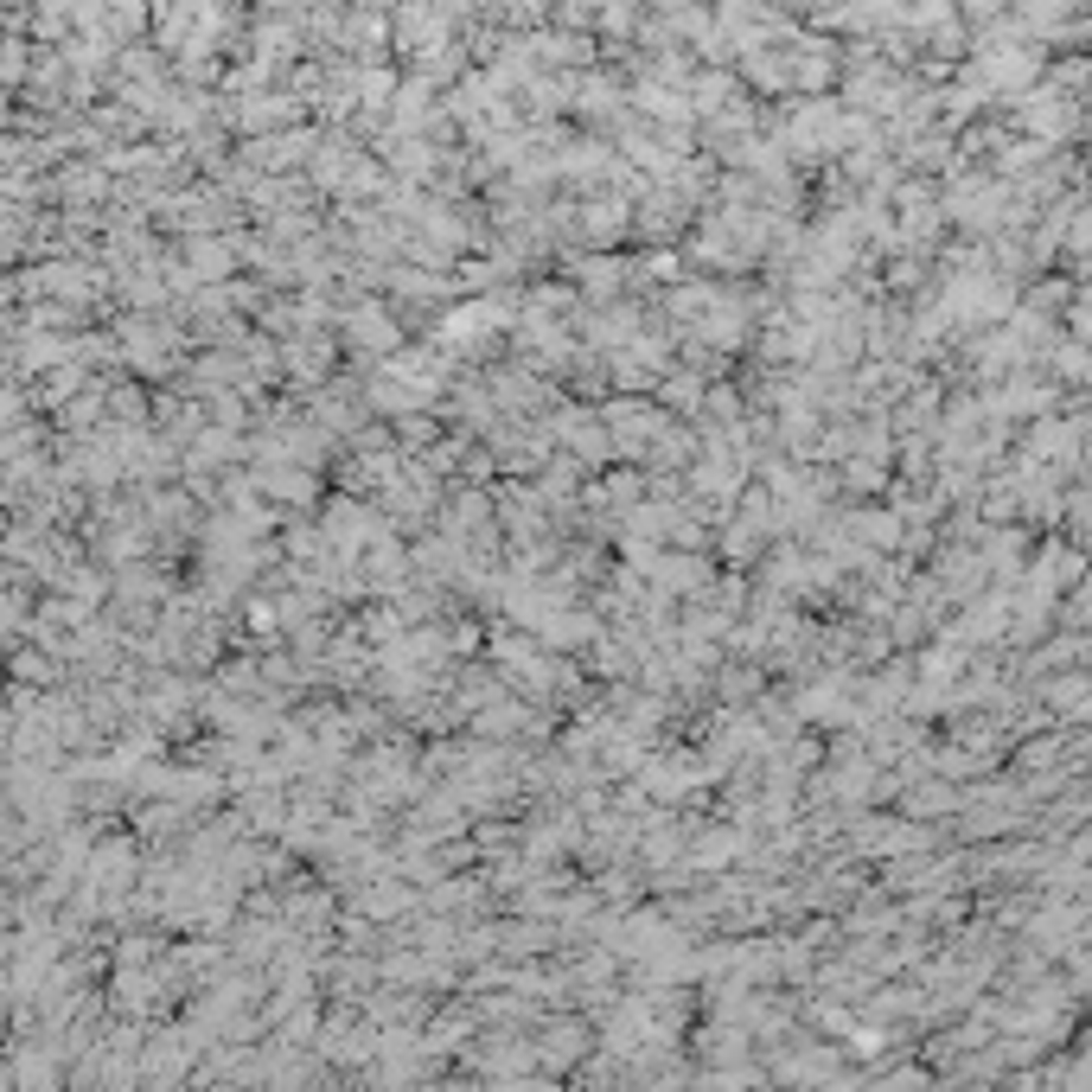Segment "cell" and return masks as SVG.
Listing matches in <instances>:
<instances>
[{
	"instance_id": "1",
	"label": "cell",
	"mask_w": 1092,
	"mask_h": 1092,
	"mask_svg": "<svg viewBox=\"0 0 1092 1092\" xmlns=\"http://www.w3.org/2000/svg\"><path fill=\"white\" fill-rule=\"evenodd\" d=\"M345 332H352L358 352H390V345H397V320L377 314V301H358L352 314H345Z\"/></svg>"
},
{
	"instance_id": "2",
	"label": "cell",
	"mask_w": 1092,
	"mask_h": 1092,
	"mask_svg": "<svg viewBox=\"0 0 1092 1092\" xmlns=\"http://www.w3.org/2000/svg\"><path fill=\"white\" fill-rule=\"evenodd\" d=\"M856 531L869 537V544H895V537H901V518H895V511H856Z\"/></svg>"
},
{
	"instance_id": "3",
	"label": "cell",
	"mask_w": 1092,
	"mask_h": 1092,
	"mask_svg": "<svg viewBox=\"0 0 1092 1092\" xmlns=\"http://www.w3.org/2000/svg\"><path fill=\"white\" fill-rule=\"evenodd\" d=\"M901 805H908V812H952V805H959V799H952L946 786H913V792H908V799H901Z\"/></svg>"
}]
</instances>
